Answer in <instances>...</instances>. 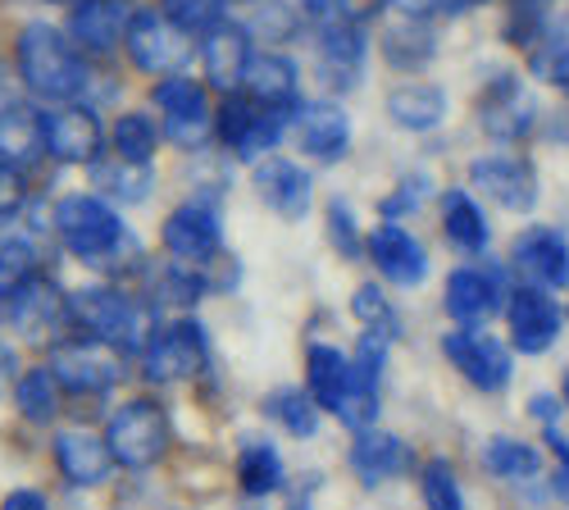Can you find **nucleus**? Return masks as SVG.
<instances>
[{
	"mask_svg": "<svg viewBox=\"0 0 569 510\" xmlns=\"http://www.w3.org/2000/svg\"><path fill=\"white\" fill-rule=\"evenodd\" d=\"M51 223L60 242L82 260V264H101L114 273H141L147 269V251L132 242V233L123 228L114 201H106L101 192H69L56 201Z\"/></svg>",
	"mask_w": 569,
	"mask_h": 510,
	"instance_id": "obj_1",
	"label": "nucleus"
},
{
	"mask_svg": "<svg viewBox=\"0 0 569 510\" xmlns=\"http://www.w3.org/2000/svg\"><path fill=\"white\" fill-rule=\"evenodd\" d=\"M14 69H19V82H23L28 97L64 106V101H82V91H87L91 69L97 64L69 41L64 28L23 23L14 32Z\"/></svg>",
	"mask_w": 569,
	"mask_h": 510,
	"instance_id": "obj_2",
	"label": "nucleus"
},
{
	"mask_svg": "<svg viewBox=\"0 0 569 510\" xmlns=\"http://www.w3.org/2000/svg\"><path fill=\"white\" fill-rule=\"evenodd\" d=\"M151 106L164 132V147L182 156H201L206 147H214V91L206 87V78H192V73L156 78Z\"/></svg>",
	"mask_w": 569,
	"mask_h": 510,
	"instance_id": "obj_3",
	"label": "nucleus"
},
{
	"mask_svg": "<svg viewBox=\"0 0 569 510\" xmlns=\"http://www.w3.org/2000/svg\"><path fill=\"white\" fill-rule=\"evenodd\" d=\"M69 314L78 329H87V338L110 342L114 351H147V342L156 338L151 306L123 288H106V283L78 288L69 292Z\"/></svg>",
	"mask_w": 569,
	"mask_h": 510,
	"instance_id": "obj_4",
	"label": "nucleus"
},
{
	"mask_svg": "<svg viewBox=\"0 0 569 510\" xmlns=\"http://www.w3.org/2000/svg\"><path fill=\"white\" fill-rule=\"evenodd\" d=\"M306 379H310V397L328 414H338L347 429L360 433V429H369L378 420V388L356 374V364L338 347H310Z\"/></svg>",
	"mask_w": 569,
	"mask_h": 510,
	"instance_id": "obj_5",
	"label": "nucleus"
},
{
	"mask_svg": "<svg viewBox=\"0 0 569 510\" xmlns=\"http://www.w3.org/2000/svg\"><path fill=\"white\" fill-rule=\"evenodd\" d=\"M123 56H128L132 73H147V78L187 73V64L197 60V37L182 32L178 23H169L156 10V0H151V6L141 0L132 23H128V37H123Z\"/></svg>",
	"mask_w": 569,
	"mask_h": 510,
	"instance_id": "obj_6",
	"label": "nucleus"
},
{
	"mask_svg": "<svg viewBox=\"0 0 569 510\" xmlns=\"http://www.w3.org/2000/svg\"><path fill=\"white\" fill-rule=\"evenodd\" d=\"M169 438H173V429H169L164 406H156L147 397L119 406L110 429H106L110 456H114V466H123V470H151L156 460L169 451Z\"/></svg>",
	"mask_w": 569,
	"mask_h": 510,
	"instance_id": "obj_7",
	"label": "nucleus"
},
{
	"mask_svg": "<svg viewBox=\"0 0 569 510\" xmlns=\"http://www.w3.org/2000/svg\"><path fill=\"white\" fill-rule=\"evenodd\" d=\"M369 64V23L365 19H342V23H319L315 28V69L319 87L328 97H347L365 82Z\"/></svg>",
	"mask_w": 569,
	"mask_h": 510,
	"instance_id": "obj_8",
	"label": "nucleus"
},
{
	"mask_svg": "<svg viewBox=\"0 0 569 510\" xmlns=\"http://www.w3.org/2000/svg\"><path fill=\"white\" fill-rule=\"evenodd\" d=\"M137 6L141 0H73L64 10V32L91 64L114 60L123 56V37H128Z\"/></svg>",
	"mask_w": 569,
	"mask_h": 510,
	"instance_id": "obj_9",
	"label": "nucleus"
},
{
	"mask_svg": "<svg viewBox=\"0 0 569 510\" xmlns=\"http://www.w3.org/2000/svg\"><path fill=\"white\" fill-rule=\"evenodd\" d=\"M110 132L97 114V106L87 101H64L56 110H46V156L69 169H87L97 164L110 147Z\"/></svg>",
	"mask_w": 569,
	"mask_h": 510,
	"instance_id": "obj_10",
	"label": "nucleus"
},
{
	"mask_svg": "<svg viewBox=\"0 0 569 510\" xmlns=\"http://www.w3.org/2000/svg\"><path fill=\"white\" fill-rule=\"evenodd\" d=\"M210 364V342L197 319H173L141 351V369L151 383H187Z\"/></svg>",
	"mask_w": 569,
	"mask_h": 510,
	"instance_id": "obj_11",
	"label": "nucleus"
},
{
	"mask_svg": "<svg viewBox=\"0 0 569 510\" xmlns=\"http://www.w3.org/2000/svg\"><path fill=\"white\" fill-rule=\"evenodd\" d=\"M160 242H164V256L182 260V264H210L219 251H223V219H219V206L206 201V197H192L169 210L164 228H160Z\"/></svg>",
	"mask_w": 569,
	"mask_h": 510,
	"instance_id": "obj_12",
	"label": "nucleus"
},
{
	"mask_svg": "<svg viewBox=\"0 0 569 510\" xmlns=\"http://www.w3.org/2000/svg\"><path fill=\"white\" fill-rule=\"evenodd\" d=\"M251 56H256V37H251L247 19L228 14L223 23H214L210 32L197 37V60L206 69V87L214 91V97H223V91H242Z\"/></svg>",
	"mask_w": 569,
	"mask_h": 510,
	"instance_id": "obj_13",
	"label": "nucleus"
},
{
	"mask_svg": "<svg viewBox=\"0 0 569 510\" xmlns=\"http://www.w3.org/2000/svg\"><path fill=\"white\" fill-rule=\"evenodd\" d=\"M123 351H114L110 342H56V356H51V374L60 379L64 392H78V397H97V392H110L119 379H123V364H119Z\"/></svg>",
	"mask_w": 569,
	"mask_h": 510,
	"instance_id": "obj_14",
	"label": "nucleus"
},
{
	"mask_svg": "<svg viewBox=\"0 0 569 510\" xmlns=\"http://www.w3.org/2000/svg\"><path fill=\"white\" fill-rule=\"evenodd\" d=\"M292 137H297V147L306 160L315 164H342L351 156V114L333 101V97H323V101H301L297 114H292Z\"/></svg>",
	"mask_w": 569,
	"mask_h": 510,
	"instance_id": "obj_15",
	"label": "nucleus"
},
{
	"mask_svg": "<svg viewBox=\"0 0 569 510\" xmlns=\"http://www.w3.org/2000/svg\"><path fill=\"white\" fill-rule=\"evenodd\" d=\"M251 188L256 197L278 214V219H306L310 214V201H315V178L306 164H297L292 156H264L256 169H251Z\"/></svg>",
	"mask_w": 569,
	"mask_h": 510,
	"instance_id": "obj_16",
	"label": "nucleus"
},
{
	"mask_svg": "<svg viewBox=\"0 0 569 510\" xmlns=\"http://www.w3.org/2000/svg\"><path fill=\"white\" fill-rule=\"evenodd\" d=\"M469 182L515 214H529L538 206V173L525 156H479L469 164Z\"/></svg>",
	"mask_w": 569,
	"mask_h": 510,
	"instance_id": "obj_17",
	"label": "nucleus"
},
{
	"mask_svg": "<svg viewBox=\"0 0 569 510\" xmlns=\"http://www.w3.org/2000/svg\"><path fill=\"white\" fill-rule=\"evenodd\" d=\"M69 297L51 283V278H32L23 292L10 297V323L19 329V338H28L32 347H51L64 323H69Z\"/></svg>",
	"mask_w": 569,
	"mask_h": 510,
	"instance_id": "obj_18",
	"label": "nucleus"
},
{
	"mask_svg": "<svg viewBox=\"0 0 569 510\" xmlns=\"http://www.w3.org/2000/svg\"><path fill=\"white\" fill-rule=\"evenodd\" d=\"M506 319H510V342L525 356H542L556 338H560V306L551 301L547 288L525 283L510 288L506 297Z\"/></svg>",
	"mask_w": 569,
	"mask_h": 510,
	"instance_id": "obj_19",
	"label": "nucleus"
},
{
	"mask_svg": "<svg viewBox=\"0 0 569 510\" xmlns=\"http://www.w3.org/2000/svg\"><path fill=\"white\" fill-rule=\"evenodd\" d=\"M365 256L397 288H415V283H423V273H429V251H423V242L397 219H383L365 238Z\"/></svg>",
	"mask_w": 569,
	"mask_h": 510,
	"instance_id": "obj_20",
	"label": "nucleus"
},
{
	"mask_svg": "<svg viewBox=\"0 0 569 510\" xmlns=\"http://www.w3.org/2000/svg\"><path fill=\"white\" fill-rule=\"evenodd\" d=\"M442 351L479 392H501L510 383V351L492 333H483V329H456V333H447Z\"/></svg>",
	"mask_w": 569,
	"mask_h": 510,
	"instance_id": "obj_21",
	"label": "nucleus"
},
{
	"mask_svg": "<svg viewBox=\"0 0 569 510\" xmlns=\"http://www.w3.org/2000/svg\"><path fill=\"white\" fill-rule=\"evenodd\" d=\"M479 123L488 137H497V142H519V137L538 123V101L519 87L515 73H497L479 97Z\"/></svg>",
	"mask_w": 569,
	"mask_h": 510,
	"instance_id": "obj_22",
	"label": "nucleus"
},
{
	"mask_svg": "<svg viewBox=\"0 0 569 510\" xmlns=\"http://www.w3.org/2000/svg\"><path fill=\"white\" fill-rule=\"evenodd\" d=\"M510 264L538 288H569V242L556 228H529L510 247Z\"/></svg>",
	"mask_w": 569,
	"mask_h": 510,
	"instance_id": "obj_23",
	"label": "nucleus"
},
{
	"mask_svg": "<svg viewBox=\"0 0 569 510\" xmlns=\"http://www.w3.org/2000/svg\"><path fill=\"white\" fill-rule=\"evenodd\" d=\"M242 91L251 101H260V106L297 110L301 106V69H297V60L288 51H273V46H264V51H256L251 64H247Z\"/></svg>",
	"mask_w": 569,
	"mask_h": 510,
	"instance_id": "obj_24",
	"label": "nucleus"
},
{
	"mask_svg": "<svg viewBox=\"0 0 569 510\" xmlns=\"http://www.w3.org/2000/svg\"><path fill=\"white\" fill-rule=\"evenodd\" d=\"M447 314L460 323V329H483V323L501 310L506 292H501V278L488 269H456L447 278Z\"/></svg>",
	"mask_w": 569,
	"mask_h": 510,
	"instance_id": "obj_25",
	"label": "nucleus"
},
{
	"mask_svg": "<svg viewBox=\"0 0 569 510\" xmlns=\"http://www.w3.org/2000/svg\"><path fill=\"white\" fill-rule=\"evenodd\" d=\"M378 51L397 73H419L429 69L438 56V28L433 19H415V14H392L378 32Z\"/></svg>",
	"mask_w": 569,
	"mask_h": 510,
	"instance_id": "obj_26",
	"label": "nucleus"
},
{
	"mask_svg": "<svg viewBox=\"0 0 569 510\" xmlns=\"http://www.w3.org/2000/svg\"><path fill=\"white\" fill-rule=\"evenodd\" d=\"M41 160H51L46 156V110H32L28 101L0 110V164L37 173Z\"/></svg>",
	"mask_w": 569,
	"mask_h": 510,
	"instance_id": "obj_27",
	"label": "nucleus"
},
{
	"mask_svg": "<svg viewBox=\"0 0 569 510\" xmlns=\"http://www.w3.org/2000/svg\"><path fill=\"white\" fill-rule=\"evenodd\" d=\"M56 460H60V474L78 488H101L114 470V456H110V442L87 433V429H64L56 438Z\"/></svg>",
	"mask_w": 569,
	"mask_h": 510,
	"instance_id": "obj_28",
	"label": "nucleus"
},
{
	"mask_svg": "<svg viewBox=\"0 0 569 510\" xmlns=\"http://www.w3.org/2000/svg\"><path fill=\"white\" fill-rule=\"evenodd\" d=\"M91 169V182H97V192L114 206H147L156 197V169L151 164H137V160H119V156H101Z\"/></svg>",
	"mask_w": 569,
	"mask_h": 510,
	"instance_id": "obj_29",
	"label": "nucleus"
},
{
	"mask_svg": "<svg viewBox=\"0 0 569 510\" xmlns=\"http://www.w3.org/2000/svg\"><path fill=\"white\" fill-rule=\"evenodd\" d=\"M388 119L406 132H433L447 119V91L438 82H397L388 91Z\"/></svg>",
	"mask_w": 569,
	"mask_h": 510,
	"instance_id": "obj_30",
	"label": "nucleus"
},
{
	"mask_svg": "<svg viewBox=\"0 0 569 510\" xmlns=\"http://www.w3.org/2000/svg\"><path fill=\"white\" fill-rule=\"evenodd\" d=\"M410 460L406 442L397 433H378V429H360L356 442H351V470L365 488H378V483H388L401 466Z\"/></svg>",
	"mask_w": 569,
	"mask_h": 510,
	"instance_id": "obj_31",
	"label": "nucleus"
},
{
	"mask_svg": "<svg viewBox=\"0 0 569 510\" xmlns=\"http://www.w3.org/2000/svg\"><path fill=\"white\" fill-rule=\"evenodd\" d=\"M442 233H447V242L456 247V251H465V256H479L483 247H488V219H483V206L473 201L465 188H451L447 197H442Z\"/></svg>",
	"mask_w": 569,
	"mask_h": 510,
	"instance_id": "obj_32",
	"label": "nucleus"
},
{
	"mask_svg": "<svg viewBox=\"0 0 569 510\" xmlns=\"http://www.w3.org/2000/svg\"><path fill=\"white\" fill-rule=\"evenodd\" d=\"M160 147H164V132H160V119H156V114H147V110H123V114L110 119V156L151 164Z\"/></svg>",
	"mask_w": 569,
	"mask_h": 510,
	"instance_id": "obj_33",
	"label": "nucleus"
},
{
	"mask_svg": "<svg viewBox=\"0 0 569 510\" xmlns=\"http://www.w3.org/2000/svg\"><path fill=\"white\" fill-rule=\"evenodd\" d=\"M247 28L256 41L282 51V46H292L310 28V19L301 14L297 0H256V6H247Z\"/></svg>",
	"mask_w": 569,
	"mask_h": 510,
	"instance_id": "obj_34",
	"label": "nucleus"
},
{
	"mask_svg": "<svg viewBox=\"0 0 569 510\" xmlns=\"http://www.w3.org/2000/svg\"><path fill=\"white\" fill-rule=\"evenodd\" d=\"M529 73L538 82L569 91V14H556L547 23V32L529 46Z\"/></svg>",
	"mask_w": 569,
	"mask_h": 510,
	"instance_id": "obj_35",
	"label": "nucleus"
},
{
	"mask_svg": "<svg viewBox=\"0 0 569 510\" xmlns=\"http://www.w3.org/2000/svg\"><path fill=\"white\" fill-rule=\"evenodd\" d=\"M292 114H297V110H278V106H260V101H256V119L247 123L242 142L232 147V160L260 164L264 156H273V151L282 147V137H288V128H292Z\"/></svg>",
	"mask_w": 569,
	"mask_h": 510,
	"instance_id": "obj_36",
	"label": "nucleus"
},
{
	"mask_svg": "<svg viewBox=\"0 0 569 510\" xmlns=\"http://www.w3.org/2000/svg\"><path fill=\"white\" fill-rule=\"evenodd\" d=\"M60 397H64V388L51 369H28V374L14 379V406L32 424H51L60 414Z\"/></svg>",
	"mask_w": 569,
	"mask_h": 510,
	"instance_id": "obj_37",
	"label": "nucleus"
},
{
	"mask_svg": "<svg viewBox=\"0 0 569 510\" xmlns=\"http://www.w3.org/2000/svg\"><path fill=\"white\" fill-rule=\"evenodd\" d=\"M483 466L497 474V479H510V483H529L542 474V456L529 447V442H519V438H492L483 447Z\"/></svg>",
	"mask_w": 569,
	"mask_h": 510,
	"instance_id": "obj_38",
	"label": "nucleus"
},
{
	"mask_svg": "<svg viewBox=\"0 0 569 510\" xmlns=\"http://www.w3.org/2000/svg\"><path fill=\"white\" fill-rule=\"evenodd\" d=\"M32 278H41V251L32 238H6L0 242V301L23 292Z\"/></svg>",
	"mask_w": 569,
	"mask_h": 510,
	"instance_id": "obj_39",
	"label": "nucleus"
},
{
	"mask_svg": "<svg viewBox=\"0 0 569 510\" xmlns=\"http://www.w3.org/2000/svg\"><path fill=\"white\" fill-rule=\"evenodd\" d=\"M551 0H506V23H501V37L519 51H529V46L547 32L551 23Z\"/></svg>",
	"mask_w": 569,
	"mask_h": 510,
	"instance_id": "obj_40",
	"label": "nucleus"
},
{
	"mask_svg": "<svg viewBox=\"0 0 569 510\" xmlns=\"http://www.w3.org/2000/svg\"><path fill=\"white\" fill-rule=\"evenodd\" d=\"M237 483H242L251 497L278 492L282 488V460H278V451L264 447V442H251L242 451V460H237Z\"/></svg>",
	"mask_w": 569,
	"mask_h": 510,
	"instance_id": "obj_41",
	"label": "nucleus"
},
{
	"mask_svg": "<svg viewBox=\"0 0 569 510\" xmlns=\"http://www.w3.org/2000/svg\"><path fill=\"white\" fill-rule=\"evenodd\" d=\"M156 10L169 23H178L182 32L201 37V32H210L214 23H223L232 14V0H156Z\"/></svg>",
	"mask_w": 569,
	"mask_h": 510,
	"instance_id": "obj_42",
	"label": "nucleus"
},
{
	"mask_svg": "<svg viewBox=\"0 0 569 510\" xmlns=\"http://www.w3.org/2000/svg\"><path fill=\"white\" fill-rule=\"evenodd\" d=\"M351 314L360 319V329H373L383 338H401V314H397V306L388 301V292L378 283H360L351 292Z\"/></svg>",
	"mask_w": 569,
	"mask_h": 510,
	"instance_id": "obj_43",
	"label": "nucleus"
},
{
	"mask_svg": "<svg viewBox=\"0 0 569 510\" xmlns=\"http://www.w3.org/2000/svg\"><path fill=\"white\" fill-rule=\"evenodd\" d=\"M269 410L292 438H315V429H319V401L306 392H278L269 401Z\"/></svg>",
	"mask_w": 569,
	"mask_h": 510,
	"instance_id": "obj_44",
	"label": "nucleus"
},
{
	"mask_svg": "<svg viewBox=\"0 0 569 510\" xmlns=\"http://www.w3.org/2000/svg\"><path fill=\"white\" fill-rule=\"evenodd\" d=\"M423 506H429V510H465L456 470L447 466V460H433V466L423 470Z\"/></svg>",
	"mask_w": 569,
	"mask_h": 510,
	"instance_id": "obj_45",
	"label": "nucleus"
},
{
	"mask_svg": "<svg viewBox=\"0 0 569 510\" xmlns=\"http://www.w3.org/2000/svg\"><path fill=\"white\" fill-rule=\"evenodd\" d=\"M429 197H433V178H429V173H410V178L397 182V192H392V197L378 201V214H383V219H401V214L419 210Z\"/></svg>",
	"mask_w": 569,
	"mask_h": 510,
	"instance_id": "obj_46",
	"label": "nucleus"
},
{
	"mask_svg": "<svg viewBox=\"0 0 569 510\" xmlns=\"http://www.w3.org/2000/svg\"><path fill=\"white\" fill-rule=\"evenodd\" d=\"M328 242L338 247V256L342 260H360V223H356V214H351V206L347 201H328Z\"/></svg>",
	"mask_w": 569,
	"mask_h": 510,
	"instance_id": "obj_47",
	"label": "nucleus"
},
{
	"mask_svg": "<svg viewBox=\"0 0 569 510\" xmlns=\"http://www.w3.org/2000/svg\"><path fill=\"white\" fill-rule=\"evenodd\" d=\"M23 210H28V173L14 164H0V228L19 223Z\"/></svg>",
	"mask_w": 569,
	"mask_h": 510,
	"instance_id": "obj_48",
	"label": "nucleus"
},
{
	"mask_svg": "<svg viewBox=\"0 0 569 510\" xmlns=\"http://www.w3.org/2000/svg\"><path fill=\"white\" fill-rule=\"evenodd\" d=\"M547 447L556 451V479H551L556 483V497L569 501V442L556 433V424H547Z\"/></svg>",
	"mask_w": 569,
	"mask_h": 510,
	"instance_id": "obj_49",
	"label": "nucleus"
},
{
	"mask_svg": "<svg viewBox=\"0 0 569 510\" xmlns=\"http://www.w3.org/2000/svg\"><path fill=\"white\" fill-rule=\"evenodd\" d=\"M14 101H23V82H19V69L0 60V110H10Z\"/></svg>",
	"mask_w": 569,
	"mask_h": 510,
	"instance_id": "obj_50",
	"label": "nucleus"
},
{
	"mask_svg": "<svg viewBox=\"0 0 569 510\" xmlns=\"http://www.w3.org/2000/svg\"><path fill=\"white\" fill-rule=\"evenodd\" d=\"M0 510H51V501H46L37 488H14L6 501H0Z\"/></svg>",
	"mask_w": 569,
	"mask_h": 510,
	"instance_id": "obj_51",
	"label": "nucleus"
},
{
	"mask_svg": "<svg viewBox=\"0 0 569 510\" xmlns=\"http://www.w3.org/2000/svg\"><path fill=\"white\" fill-rule=\"evenodd\" d=\"M479 6H492V0H438V19H456V14H469Z\"/></svg>",
	"mask_w": 569,
	"mask_h": 510,
	"instance_id": "obj_52",
	"label": "nucleus"
},
{
	"mask_svg": "<svg viewBox=\"0 0 569 510\" xmlns=\"http://www.w3.org/2000/svg\"><path fill=\"white\" fill-rule=\"evenodd\" d=\"M529 410L538 414V420H542V424H556V414H560V401H551V397H542V392H538Z\"/></svg>",
	"mask_w": 569,
	"mask_h": 510,
	"instance_id": "obj_53",
	"label": "nucleus"
},
{
	"mask_svg": "<svg viewBox=\"0 0 569 510\" xmlns=\"http://www.w3.org/2000/svg\"><path fill=\"white\" fill-rule=\"evenodd\" d=\"M14 379V351L6 347V342H0V388H6Z\"/></svg>",
	"mask_w": 569,
	"mask_h": 510,
	"instance_id": "obj_54",
	"label": "nucleus"
},
{
	"mask_svg": "<svg viewBox=\"0 0 569 510\" xmlns=\"http://www.w3.org/2000/svg\"><path fill=\"white\" fill-rule=\"evenodd\" d=\"M41 6H64V10H69V6H73V0H41Z\"/></svg>",
	"mask_w": 569,
	"mask_h": 510,
	"instance_id": "obj_55",
	"label": "nucleus"
},
{
	"mask_svg": "<svg viewBox=\"0 0 569 510\" xmlns=\"http://www.w3.org/2000/svg\"><path fill=\"white\" fill-rule=\"evenodd\" d=\"M232 6H242V10H247V6H256V0H232Z\"/></svg>",
	"mask_w": 569,
	"mask_h": 510,
	"instance_id": "obj_56",
	"label": "nucleus"
},
{
	"mask_svg": "<svg viewBox=\"0 0 569 510\" xmlns=\"http://www.w3.org/2000/svg\"><path fill=\"white\" fill-rule=\"evenodd\" d=\"M565 401H569V374H565Z\"/></svg>",
	"mask_w": 569,
	"mask_h": 510,
	"instance_id": "obj_57",
	"label": "nucleus"
}]
</instances>
